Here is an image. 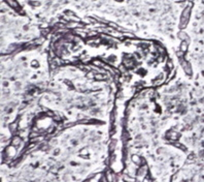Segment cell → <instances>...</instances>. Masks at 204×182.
I'll return each instance as SVG.
<instances>
[{"instance_id": "obj_9", "label": "cell", "mask_w": 204, "mask_h": 182, "mask_svg": "<svg viewBox=\"0 0 204 182\" xmlns=\"http://www.w3.org/2000/svg\"><path fill=\"white\" fill-rule=\"evenodd\" d=\"M105 78L103 75H101V73H97V75H95V80H97V81H100V80H103V79Z\"/></svg>"}, {"instance_id": "obj_1", "label": "cell", "mask_w": 204, "mask_h": 182, "mask_svg": "<svg viewBox=\"0 0 204 182\" xmlns=\"http://www.w3.org/2000/svg\"><path fill=\"white\" fill-rule=\"evenodd\" d=\"M191 12H192V4H189V6L184 8L183 12H181V17H180V21H179V28L184 29L185 27H187L188 22L190 20L191 17Z\"/></svg>"}, {"instance_id": "obj_3", "label": "cell", "mask_w": 204, "mask_h": 182, "mask_svg": "<svg viewBox=\"0 0 204 182\" xmlns=\"http://www.w3.org/2000/svg\"><path fill=\"white\" fill-rule=\"evenodd\" d=\"M177 36H178V38L179 39H181V41H188V43H190V37H189V35H188L185 31L178 32Z\"/></svg>"}, {"instance_id": "obj_10", "label": "cell", "mask_w": 204, "mask_h": 182, "mask_svg": "<svg viewBox=\"0 0 204 182\" xmlns=\"http://www.w3.org/2000/svg\"><path fill=\"white\" fill-rule=\"evenodd\" d=\"M17 127H18V124L17 123H12V125L10 126V130H12V131H16V130H17Z\"/></svg>"}, {"instance_id": "obj_8", "label": "cell", "mask_w": 204, "mask_h": 182, "mask_svg": "<svg viewBox=\"0 0 204 182\" xmlns=\"http://www.w3.org/2000/svg\"><path fill=\"white\" fill-rule=\"evenodd\" d=\"M106 179H107L108 182H113V174L107 173V174H106Z\"/></svg>"}, {"instance_id": "obj_11", "label": "cell", "mask_w": 204, "mask_h": 182, "mask_svg": "<svg viewBox=\"0 0 204 182\" xmlns=\"http://www.w3.org/2000/svg\"><path fill=\"white\" fill-rule=\"evenodd\" d=\"M117 1H123V0H117Z\"/></svg>"}, {"instance_id": "obj_6", "label": "cell", "mask_w": 204, "mask_h": 182, "mask_svg": "<svg viewBox=\"0 0 204 182\" xmlns=\"http://www.w3.org/2000/svg\"><path fill=\"white\" fill-rule=\"evenodd\" d=\"M147 172V167L144 166V167H141L139 170L137 171V174H138V176H145Z\"/></svg>"}, {"instance_id": "obj_4", "label": "cell", "mask_w": 204, "mask_h": 182, "mask_svg": "<svg viewBox=\"0 0 204 182\" xmlns=\"http://www.w3.org/2000/svg\"><path fill=\"white\" fill-rule=\"evenodd\" d=\"M21 141H22V138L21 137H19V136H14V138H12V146H19L20 144H21Z\"/></svg>"}, {"instance_id": "obj_7", "label": "cell", "mask_w": 204, "mask_h": 182, "mask_svg": "<svg viewBox=\"0 0 204 182\" xmlns=\"http://www.w3.org/2000/svg\"><path fill=\"white\" fill-rule=\"evenodd\" d=\"M132 160H133V163H135L136 165H140V163H141V158L138 155H133Z\"/></svg>"}, {"instance_id": "obj_5", "label": "cell", "mask_w": 204, "mask_h": 182, "mask_svg": "<svg viewBox=\"0 0 204 182\" xmlns=\"http://www.w3.org/2000/svg\"><path fill=\"white\" fill-rule=\"evenodd\" d=\"M189 44H190V43H188V41H181V44H180L179 46L180 51L186 53V52L188 51V48H189Z\"/></svg>"}, {"instance_id": "obj_2", "label": "cell", "mask_w": 204, "mask_h": 182, "mask_svg": "<svg viewBox=\"0 0 204 182\" xmlns=\"http://www.w3.org/2000/svg\"><path fill=\"white\" fill-rule=\"evenodd\" d=\"M4 1L10 5V8H14V10H20V5H19V3H18L17 0H4Z\"/></svg>"}]
</instances>
